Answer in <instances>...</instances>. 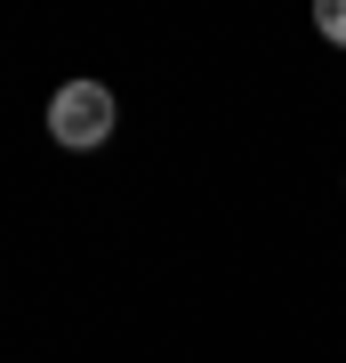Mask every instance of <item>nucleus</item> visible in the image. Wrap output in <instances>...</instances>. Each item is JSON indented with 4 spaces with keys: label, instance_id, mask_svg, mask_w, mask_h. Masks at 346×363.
<instances>
[{
    "label": "nucleus",
    "instance_id": "obj_1",
    "mask_svg": "<svg viewBox=\"0 0 346 363\" xmlns=\"http://www.w3.org/2000/svg\"><path fill=\"white\" fill-rule=\"evenodd\" d=\"M49 138L73 145V154H97V145L113 138V89H105V81H64L49 97Z\"/></svg>",
    "mask_w": 346,
    "mask_h": 363
},
{
    "label": "nucleus",
    "instance_id": "obj_2",
    "mask_svg": "<svg viewBox=\"0 0 346 363\" xmlns=\"http://www.w3.org/2000/svg\"><path fill=\"white\" fill-rule=\"evenodd\" d=\"M314 33L346 49V0H314Z\"/></svg>",
    "mask_w": 346,
    "mask_h": 363
}]
</instances>
